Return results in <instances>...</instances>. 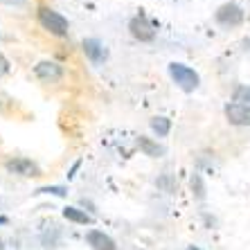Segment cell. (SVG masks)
<instances>
[{
	"mask_svg": "<svg viewBox=\"0 0 250 250\" xmlns=\"http://www.w3.org/2000/svg\"><path fill=\"white\" fill-rule=\"evenodd\" d=\"M2 5H9V7H23L27 5V0H0Z\"/></svg>",
	"mask_w": 250,
	"mask_h": 250,
	"instance_id": "18",
	"label": "cell"
},
{
	"mask_svg": "<svg viewBox=\"0 0 250 250\" xmlns=\"http://www.w3.org/2000/svg\"><path fill=\"white\" fill-rule=\"evenodd\" d=\"M151 131L158 135H167L171 131V120L167 117H153L151 120Z\"/></svg>",
	"mask_w": 250,
	"mask_h": 250,
	"instance_id": "12",
	"label": "cell"
},
{
	"mask_svg": "<svg viewBox=\"0 0 250 250\" xmlns=\"http://www.w3.org/2000/svg\"><path fill=\"white\" fill-rule=\"evenodd\" d=\"M232 102H234V104L250 106V86H237V88H234Z\"/></svg>",
	"mask_w": 250,
	"mask_h": 250,
	"instance_id": "13",
	"label": "cell"
},
{
	"mask_svg": "<svg viewBox=\"0 0 250 250\" xmlns=\"http://www.w3.org/2000/svg\"><path fill=\"white\" fill-rule=\"evenodd\" d=\"M0 250H5V244H2V239H0Z\"/></svg>",
	"mask_w": 250,
	"mask_h": 250,
	"instance_id": "22",
	"label": "cell"
},
{
	"mask_svg": "<svg viewBox=\"0 0 250 250\" xmlns=\"http://www.w3.org/2000/svg\"><path fill=\"white\" fill-rule=\"evenodd\" d=\"M39 23L54 36L68 34V18L61 16V14L54 12V9H50V7H41V9H39Z\"/></svg>",
	"mask_w": 250,
	"mask_h": 250,
	"instance_id": "2",
	"label": "cell"
},
{
	"mask_svg": "<svg viewBox=\"0 0 250 250\" xmlns=\"http://www.w3.org/2000/svg\"><path fill=\"white\" fill-rule=\"evenodd\" d=\"M39 194H54V196H65L68 194V189L61 185H52V187H41L39 189Z\"/></svg>",
	"mask_w": 250,
	"mask_h": 250,
	"instance_id": "16",
	"label": "cell"
},
{
	"mask_svg": "<svg viewBox=\"0 0 250 250\" xmlns=\"http://www.w3.org/2000/svg\"><path fill=\"white\" fill-rule=\"evenodd\" d=\"M128 29H131V34H133L138 41H142V43H149V41L156 39V25H153L146 16H142V14L131 18Z\"/></svg>",
	"mask_w": 250,
	"mask_h": 250,
	"instance_id": "4",
	"label": "cell"
},
{
	"mask_svg": "<svg viewBox=\"0 0 250 250\" xmlns=\"http://www.w3.org/2000/svg\"><path fill=\"white\" fill-rule=\"evenodd\" d=\"M244 47H246V50H250V36H248V39H244Z\"/></svg>",
	"mask_w": 250,
	"mask_h": 250,
	"instance_id": "19",
	"label": "cell"
},
{
	"mask_svg": "<svg viewBox=\"0 0 250 250\" xmlns=\"http://www.w3.org/2000/svg\"><path fill=\"white\" fill-rule=\"evenodd\" d=\"M187 250H201V248H196V246H189V248H187Z\"/></svg>",
	"mask_w": 250,
	"mask_h": 250,
	"instance_id": "21",
	"label": "cell"
},
{
	"mask_svg": "<svg viewBox=\"0 0 250 250\" xmlns=\"http://www.w3.org/2000/svg\"><path fill=\"white\" fill-rule=\"evenodd\" d=\"M7 171L9 174H16V176H25V178H32V176H39L41 169L39 165L32 163L29 158H14V160H7Z\"/></svg>",
	"mask_w": 250,
	"mask_h": 250,
	"instance_id": "5",
	"label": "cell"
},
{
	"mask_svg": "<svg viewBox=\"0 0 250 250\" xmlns=\"http://www.w3.org/2000/svg\"><path fill=\"white\" fill-rule=\"evenodd\" d=\"M192 192H194V196H196L198 201H203L205 198V185H203V181H201V176L198 174L192 176Z\"/></svg>",
	"mask_w": 250,
	"mask_h": 250,
	"instance_id": "15",
	"label": "cell"
},
{
	"mask_svg": "<svg viewBox=\"0 0 250 250\" xmlns=\"http://www.w3.org/2000/svg\"><path fill=\"white\" fill-rule=\"evenodd\" d=\"M86 241L93 250H117L115 241L106 232H102V230H90V232L86 234Z\"/></svg>",
	"mask_w": 250,
	"mask_h": 250,
	"instance_id": "8",
	"label": "cell"
},
{
	"mask_svg": "<svg viewBox=\"0 0 250 250\" xmlns=\"http://www.w3.org/2000/svg\"><path fill=\"white\" fill-rule=\"evenodd\" d=\"M82 47H83V52H86V57L90 59L93 63H102V61H106V57H108V50H106L97 39H86Z\"/></svg>",
	"mask_w": 250,
	"mask_h": 250,
	"instance_id": "9",
	"label": "cell"
},
{
	"mask_svg": "<svg viewBox=\"0 0 250 250\" xmlns=\"http://www.w3.org/2000/svg\"><path fill=\"white\" fill-rule=\"evenodd\" d=\"M9 72V61H7L2 54H0V77H5Z\"/></svg>",
	"mask_w": 250,
	"mask_h": 250,
	"instance_id": "17",
	"label": "cell"
},
{
	"mask_svg": "<svg viewBox=\"0 0 250 250\" xmlns=\"http://www.w3.org/2000/svg\"><path fill=\"white\" fill-rule=\"evenodd\" d=\"M156 185L160 187V189H165V192L167 194H174L176 192V181H174V176H160V178H158L156 181Z\"/></svg>",
	"mask_w": 250,
	"mask_h": 250,
	"instance_id": "14",
	"label": "cell"
},
{
	"mask_svg": "<svg viewBox=\"0 0 250 250\" xmlns=\"http://www.w3.org/2000/svg\"><path fill=\"white\" fill-rule=\"evenodd\" d=\"M214 18L216 23L223 25V27H237V25L244 23V9L239 5H234V2H226V5H221L216 9Z\"/></svg>",
	"mask_w": 250,
	"mask_h": 250,
	"instance_id": "3",
	"label": "cell"
},
{
	"mask_svg": "<svg viewBox=\"0 0 250 250\" xmlns=\"http://www.w3.org/2000/svg\"><path fill=\"white\" fill-rule=\"evenodd\" d=\"M226 117L228 122L234 126H250V106L244 104H228L226 106Z\"/></svg>",
	"mask_w": 250,
	"mask_h": 250,
	"instance_id": "6",
	"label": "cell"
},
{
	"mask_svg": "<svg viewBox=\"0 0 250 250\" xmlns=\"http://www.w3.org/2000/svg\"><path fill=\"white\" fill-rule=\"evenodd\" d=\"M169 75H171V79H174L176 83H178V88H181V90H185V93L196 90L198 83H201L198 75L194 72L192 68H189V65H185V63H171V65H169Z\"/></svg>",
	"mask_w": 250,
	"mask_h": 250,
	"instance_id": "1",
	"label": "cell"
},
{
	"mask_svg": "<svg viewBox=\"0 0 250 250\" xmlns=\"http://www.w3.org/2000/svg\"><path fill=\"white\" fill-rule=\"evenodd\" d=\"M7 223V216H0V226H5Z\"/></svg>",
	"mask_w": 250,
	"mask_h": 250,
	"instance_id": "20",
	"label": "cell"
},
{
	"mask_svg": "<svg viewBox=\"0 0 250 250\" xmlns=\"http://www.w3.org/2000/svg\"><path fill=\"white\" fill-rule=\"evenodd\" d=\"M138 146H140V151L145 153V156H149V158L165 156V146H160L158 142H153L151 138H145V135H140L138 138Z\"/></svg>",
	"mask_w": 250,
	"mask_h": 250,
	"instance_id": "11",
	"label": "cell"
},
{
	"mask_svg": "<svg viewBox=\"0 0 250 250\" xmlns=\"http://www.w3.org/2000/svg\"><path fill=\"white\" fill-rule=\"evenodd\" d=\"M36 77L43 79V82H59L61 77H63V68L57 63V61H41V63L34 68Z\"/></svg>",
	"mask_w": 250,
	"mask_h": 250,
	"instance_id": "7",
	"label": "cell"
},
{
	"mask_svg": "<svg viewBox=\"0 0 250 250\" xmlns=\"http://www.w3.org/2000/svg\"><path fill=\"white\" fill-rule=\"evenodd\" d=\"M63 216L68 219V221H72V223H79V226H88V223H93V216L88 214L86 209L75 208V205L63 208Z\"/></svg>",
	"mask_w": 250,
	"mask_h": 250,
	"instance_id": "10",
	"label": "cell"
}]
</instances>
